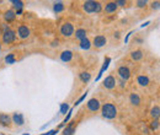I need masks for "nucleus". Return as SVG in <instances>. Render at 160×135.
I'll return each mask as SVG.
<instances>
[{
    "label": "nucleus",
    "mask_w": 160,
    "mask_h": 135,
    "mask_svg": "<svg viewBox=\"0 0 160 135\" xmlns=\"http://www.w3.org/2000/svg\"><path fill=\"white\" fill-rule=\"evenodd\" d=\"M83 9L88 14H95L102 10V4L100 2H95V0H88L83 4Z\"/></svg>",
    "instance_id": "obj_1"
},
{
    "label": "nucleus",
    "mask_w": 160,
    "mask_h": 135,
    "mask_svg": "<svg viewBox=\"0 0 160 135\" xmlns=\"http://www.w3.org/2000/svg\"><path fill=\"white\" fill-rule=\"evenodd\" d=\"M101 113L106 119H115L117 117V108L113 103H105L101 107Z\"/></svg>",
    "instance_id": "obj_2"
},
{
    "label": "nucleus",
    "mask_w": 160,
    "mask_h": 135,
    "mask_svg": "<svg viewBox=\"0 0 160 135\" xmlns=\"http://www.w3.org/2000/svg\"><path fill=\"white\" fill-rule=\"evenodd\" d=\"M15 39H16V32L14 30H11L10 27L5 26L4 32H3V42L5 44H10V43L15 42Z\"/></svg>",
    "instance_id": "obj_3"
},
{
    "label": "nucleus",
    "mask_w": 160,
    "mask_h": 135,
    "mask_svg": "<svg viewBox=\"0 0 160 135\" xmlns=\"http://www.w3.org/2000/svg\"><path fill=\"white\" fill-rule=\"evenodd\" d=\"M60 33L64 36V37H71L73 35H74V26H73V24H70V22H65V24H63L62 25V27H60Z\"/></svg>",
    "instance_id": "obj_4"
},
{
    "label": "nucleus",
    "mask_w": 160,
    "mask_h": 135,
    "mask_svg": "<svg viewBox=\"0 0 160 135\" xmlns=\"http://www.w3.org/2000/svg\"><path fill=\"white\" fill-rule=\"evenodd\" d=\"M86 107H88V109H89L90 112L95 113V112H97V111L101 108V103H100V101H99L97 98H91V100L88 101Z\"/></svg>",
    "instance_id": "obj_5"
},
{
    "label": "nucleus",
    "mask_w": 160,
    "mask_h": 135,
    "mask_svg": "<svg viewBox=\"0 0 160 135\" xmlns=\"http://www.w3.org/2000/svg\"><path fill=\"white\" fill-rule=\"evenodd\" d=\"M117 74L123 81H127L131 78V70H129L128 66H120L118 70H117Z\"/></svg>",
    "instance_id": "obj_6"
},
{
    "label": "nucleus",
    "mask_w": 160,
    "mask_h": 135,
    "mask_svg": "<svg viewBox=\"0 0 160 135\" xmlns=\"http://www.w3.org/2000/svg\"><path fill=\"white\" fill-rule=\"evenodd\" d=\"M30 35H31V31H30V28L27 26H25V25H20L19 26V28H17V36H19L20 39H26V38L30 37Z\"/></svg>",
    "instance_id": "obj_7"
},
{
    "label": "nucleus",
    "mask_w": 160,
    "mask_h": 135,
    "mask_svg": "<svg viewBox=\"0 0 160 135\" xmlns=\"http://www.w3.org/2000/svg\"><path fill=\"white\" fill-rule=\"evenodd\" d=\"M106 43H107V38L105 36H102V35L96 36L94 38V41H93V46L96 47V48H102L104 46H106Z\"/></svg>",
    "instance_id": "obj_8"
},
{
    "label": "nucleus",
    "mask_w": 160,
    "mask_h": 135,
    "mask_svg": "<svg viewBox=\"0 0 160 135\" xmlns=\"http://www.w3.org/2000/svg\"><path fill=\"white\" fill-rule=\"evenodd\" d=\"M116 86V79L113 75H109L105 80H104V87L107 90H112Z\"/></svg>",
    "instance_id": "obj_9"
},
{
    "label": "nucleus",
    "mask_w": 160,
    "mask_h": 135,
    "mask_svg": "<svg viewBox=\"0 0 160 135\" xmlns=\"http://www.w3.org/2000/svg\"><path fill=\"white\" fill-rule=\"evenodd\" d=\"M0 124L4 126H10L11 125V117L5 113H0Z\"/></svg>",
    "instance_id": "obj_10"
},
{
    "label": "nucleus",
    "mask_w": 160,
    "mask_h": 135,
    "mask_svg": "<svg viewBox=\"0 0 160 135\" xmlns=\"http://www.w3.org/2000/svg\"><path fill=\"white\" fill-rule=\"evenodd\" d=\"M117 9H118V6L116 5V2H110L105 5V13H107V14H113L117 11Z\"/></svg>",
    "instance_id": "obj_11"
},
{
    "label": "nucleus",
    "mask_w": 160,
    "mask_h": 135,
    "mask_svg": "<svg viewBox=\"0 0 160 135\" xmlns=\"http://www.w3.org/2000/svg\"><path fill=\"white\" fill-rule=\"evenodd\" d=\"M86 35H88V32H86L85 28H78L76 31H74V36H75V38L79 39V41L86 38Z\"/></svg>",
    "instance_id": "obj_12"
},
{
    "label": "nucleus",
    "mask_w": 160,
    "mask_h": 135,
    "mask_svg": "<svg viewBox=\"0 0 160 135\" xmlns=\"http://www.w3.org/2000/svg\"><path fill=\"white\" fill-rule=\"evenodd\" d=\"M15 19H16V14L14 10H8L4 14V20L6 22H13V21H15Z\"/></svg>",
    "instance_id": "obj_13"
},
{
    "label": "nucleus",
    "mask_w": 160,
    "mask_h": 135,
    "mask_svg": "<svg viewBox=\"0 0 160 135\" xmlns=\"http://www.w3.org/2000/svg\"><path fill=\"white\" fill-rule=\"evenodd\" d=\"M60 59H62V61H70L73 59V53L70 50H64L60 54Z\"/></svg>",
    "instance_id": "obj_14"
},
{
    "label": "nucleus",
    "mask_w": 160,
    "mask_h": 135,
    "mask_svg": "<svg viewBox=\"0 0 160 135\" xmlns=\"http://www.w3.org/2000/svg\"><path fill=\"white\" fill-rule=\"evenodd\" d=\"M129 102L133 104V106H139L140 104V97L138 93H131L129 96Z\"/></svg>",
    "instance_id": "obj_15"
},
{
    "label": "nucleus",
    "mask_w": 160,
    "mask_h": 135,
    "mask_svg": "<svg viewBox=\"0 0 160 135\" xmlns=\"http://www.w3.org/2000/svg\"><path fill=\"white\" fill-rule=\"evenodd\" d=\"M13 120H14V123L17 124V125H24V123H25L24 115L20 114V113H15V114L13 115Z\"/></svg>",
    "instance_id": "obj_16"
},
{
    "label": "nucleus",
    "mask_w": 160,
    "mask_h": 135,
    "mask_svg": "<svg viewBox=\"0 0 160 135\" xmlns=\"http://www.w3.org/2000/svg\"><path fill=\"white\" fill-rule=\"evenodd\" d=\"M131 58H132L133 60H135V61H139V60L143 58V52H142L140 49L133 50V52L131 53Z\"/></svg>",
    "instance_id": "obj_17"
},
{
    "label": "nucleus",
    "mask_w": 160,
    "mask_h": 135,
    "mask_svg": "<svg viewBox=\"0 0 160 135\" xmlns=\"http://www.w3.org/2000/svg\"><path fill=\"white\" fill-rule=\"evenodd\" d=\"M137 82L140 85V86H148L149 85V78L145 76V75H139L137 78Z\"/></svg>",
    "instance_id": "obj_18"
},
{
    "label": "nucleus",
    "mask_w": 160,
    "mask_h": 135,
    "mask_svg": "<svg viewBox=\"0 0 160 135\" xmlns=\"http://www.w3.org/2000/svg\"><path fill=\"white\" fill-rule=\"evenodd\" d=\"M80 48L82 49H85V50H88V49H90V47H91V42H90V39L86 37V38H84V39H82L80 41Z\"/></svg>",
    "instance_id": "obj_19"
},
{
    "label": "nucleus",
    "mask_w": 160,
    "mask_h": 135,
    "mask_svg": "<svg viewBox=\"0 0 160 135\" xmlns=\"http://www.w3.org/2000/svg\"><path fill=\"white\" fill-rule=\"evenodd\" d=\"M79 79L82 80L83 82H89L90 81V79H91V74L90 73H86V71H83V73H80L79 74Z\"/></svg>",
    "instance_id": "obj_20"
},
{
    "label": "nucleus",
    "mask_w": 160,
    "mask_h": 135,
    "mask_svg": "<svg viewBox=\"0 0 160 135\" xmlns=\"http://www.w3.org/2000/svg\"><path fill=\"white\" fill-rule=\"evenodd\" d=\"M74 131H75V129H74V123H70V124L63 130V135H73Z\"/></svg>",
    "instance_id": "obj_21"
},
{
    "label": "nucleus",
    "mask_w": 160,
    "mask_h": 135,
    "mask_svg": "<svg viewBox=\"0 0 160 135\" xmlns=\"http://www.w3.org/2000/svg\"><path fill=\"white\" fill-rule=\"evenodd\" d=\"M64 4L62 3V2H58V3H54V5H53V10H54V13H62L63 10H64Z\"/></svg>",
    "instance_id": "obj_22"
},
{
    "label": "nucleus",
    "mask_w": 160,
    "mask_h": 135,
    "mask_svg": "<svg viewBox=\"0 0 160 135\" xmlns=\"http://www.w3.org/2000/svg\"><path fill=\"white\" fill-rule=\"evenodd\" d=\"M11 4L14 5V8H15L16 10H22V8H24V3L20 2V0H13Z\"/></svg>",
    "instance_id": "obj_23"
},
{
    "label": "nucleus",
    "mask_w": 160,
    "mask_h": 135,
    "mask_svg": "<svg viewBox=\"0 0 160 135\" xmlns=\"http://www.w3.org/2000/svg\"><path fill=\"white\" fill-rule=\"evenodd\" d=\"M110 60H111L110 58H106V60H105V64H104V66H102V69L100 70V74H99V76L96 78V80H99V79L101 78V75L104 74V71H105V70L107 69V66H109V63H110Z\"/></svg>",
    "instance_id": "obj_24"
},
{
    "label": "nucleus",
    "mask_w": 160,
    "mask_h": 135,
    "mask_svg": "<svg viewBox=\"0 0 160 135\" xmlns=\"http://www.w3.org/2000/svg\"><path fill=\"white\" fill-rule=\"evenodd\" d=\"M159 113H160V108H159V106L154 107V108L151 109V112H150L151 117H153V118H155V119H158V118H159Z\"/></svg>",
    "instance_id": "obj_25"
},
{
    "label": "nucleus",
    "mask_w": 160,
    "mask_h": 135,
    "mask_svg": "<svg viewBox=\"0 0 160 135\" xmlns=\"http://www.w3.org/2000/svg\"><path fill=\"white\" fill-rule=\"evenodd\" d=\"M5 61H6L8 64H14V63H15V55H14V54L6 55V57H5Z\"/></svg>",
    "instance_id": "obj_26"
},
{
    "label": "nucleus",
    "mask_w": 160,
    "mask_h": 135,
    "mask_svg": "<svg viewBox=\"0 0 160 135\" xmlns=\"http://www.w3.org/2000/svg\"><path fill=\"white\" fill-rule=\"evenodd\" d=\"M158 128H159V119H154L150 123V129L151 130H158Z\"/></svg>",
    "instance_id": "obj_27"
},
{
    "label": "nucleus",
    "mask_w": 160,
    "mask_h": 135,
    "mask_svg": "<svg viewBox=\"0 0 160 135\" xmlns=\"http://www.w3.org/2000/svg\"><path fill=\"white\" fill-rule=\"evenodd\" d=\"M68 109H69L68 104H67V103H63V104H62V107H60V113H62V114H65Z\"/></svg>",
    "instance_id": "obj_28"
},
{
    "label": "nucleus",
    "mask_w": 160,
    "mask_h": 135,
    "mask_svg": "<svg viewBox=\"0 0 160 135\" xmlns=\"http://www.w3.org/2000/svg\"><path fill=\"white\" fill-rule=\"evenodd\" d=\"M135 4H137V6H138V8H144V6H147V4H148V3L145 2V0H140V2H137Z\"/></svg>",
    "instance_id": "obj_29"
},
{
    "label": "nucleus",
    "mask_w": 160,
    "mask_h": 135,
    "mask_svg": "<svg viewBox=\"0 0 160 135\" xmlns=\"http://www.w3.org/2000/svg\"><path fill=\"white\" fill-rule=\"evenodd\" d=\"M151 8H153V9H159V2L153 3V4H151Z\"/></svg>",
    "instance_id": "obj_30"
},
{
    "label": "nucleus",
    "mask_w": 160,
    "mask_h": 135,
    "mask_svg": "<svg viewBox=\"0 0 160 135\" xmlns=\"http://www.w3.org/2000/svg\"><path fill=\"white\" fill-rule=\"evenodd\" d=\"M0 50H2V43H0Z\"/></svg>",
    "instance_id": "obj_31"
},
{
    "label": "nucleus",
    "mask_w": 160,
    "mask_h": 135,
    "mask_svg": "<svg viewBox=\"0 0 160 135\" xmlns=\"http://www.w3.org/2000/svg\"><path fill=\"white\" fill-rule=\"evenodd\" d=\"M0 135H4V134H0Z\"/></svg>",
    "instance_id": "obj_32"
}]
</instances>
